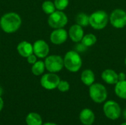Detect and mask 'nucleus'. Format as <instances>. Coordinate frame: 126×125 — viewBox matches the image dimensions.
I'll return each mask as SVG.
<instances>
[{
  "mask_svg": "<svg viewBox=\"0 0 126 125\" xmlns=\"http://www.w3.org/2000/svg\"><path fill=\"white\" fill-rule=\"evenodd\" d=\"M21 18L16 13L11 12L3 15L0 19V27L6 33H13L21 27Z\"/></svg>",
  "mask_w": 126,
  "mask_h": 125,
  "instance_id": "obj_1",
  "label": "nucleus"
},
{
  "mask_svg": "<svg viewBox=\"0 0 126 125\" xmlns=\"http://www.w3.org/2000/svg\"><path fill=\"white\" fill-rule=\"evenodd\" d=\"M64 67L70 72H78L82 66V59L78 52L69 51L66 53L63 58Z\"/></svg>",
  "mask_w": 126,
  "mask_h": 125,
  "instance_id": "obj_2",
  "label": "nucleus"
},
{
  "mask_svg": "<svg viewBox=\"0 0 126 125\" xmlns=\"http://www.w3.org/2000/svg\"><path fill=\"white\" fill-rule=\"evenodd\" d=\"M109 21V15L104 10L95 11L89 16V25L97 30L104 29L107 26Z\"/></svg>",
  "mask_w": 126,
  "mask_h": 125,
  "instance_id": "obj_3",
  "label": "nucleus"
},
{
  "mask_svg": "<svg viewBox=\"0 0 126 125\" xmlns=\"http://www.w3.org/2000/svg\"><path fill=\"white\" fill-rule=\"evenodd\" d=\"M89 94L90 98L96 103H103L108 97L106 87L100 83H93L89 86Z\"/></svg>",
  "mask_w": 126,
  "mask_h": 125,
  "instance_id": "obj_4",
  "label": "nucleus"
},
{
  "mask_svg": "<svg viewBox=\"0 0 126 125\" xmlns=\"http://www.w3.org/2000/svg\"><path fill=\"white\" fill-rule=\"evenodd\" d=\"M68 23L66 15L61 10H55L50 14L48 18V24L53 29L64 27Z\"/></svg>",
  "mask_w": 126,
  "mask_h": 125,
  "instance_id": "obj_5",
  "label": "nucleus"
},
{
  "mask_svg": "<svg viewBox=\"0 0 126 125\" xmlns=\"http://www.w3.org/2000/svg\"><path fill=\"white\" fill-rule=\"evenodd\" d=\"M44 63L47 70L51 73L59 72L64 67L63 59L61 56L55 55L47 57L44 60Z\"/></svg>",
  "mask_w": 126,
  "mask_h": 125,
  "instance_id": "obj_6",
  "label": "nucleus"
},
{
  "mask_svg": "<svg viewBox=\"0 0 126 125\" xmlns=\"http://www.w3.org/2000/svg\"><path fill=\"white\" fill-rule=\"evenodd\" d=\"M103 113L108 119L117 120L121 115V108L117 102L109 100L103 105Z\"/></svg>",
  "mask_w": 126,
  "mask_h": 125,
  "instance_id": "obj_7",
  "label": "nucleus"
},
{
  "mask_svg": "<svg viewBox=\"0 0 126 125\" xmlns=\"http://www.w3.org/2000/svg\"><path fill=\"white\" fill-rule=\"evenodd\" d=\"M109 21L114 27L122 29L126 26V13L122 9H115L111 13Z\"/></svg>",
  "mask_w": 126,
  "mask_h": 125,
  "instance_id": "obj_8",
  "label": "nucleus"
},
{
  "mask_svg": "<svg viewBox=\"0 0 126 125\" xmlns=\"http://www.w3.org/2000/svg\"><path fill=\"white\" fill-rule=\"evenodd\" d=\"M61 81L60 77L55 73H47L44 74L41 78V86L47 90H53L58 88Z\"/></svg>",
  "mask_w": 126,
  "mask_h": 125,
  "instance_id": "obj_9",
  "label": "nucleus"
},
{
  "mask_svg": "<svg viewBox=\"0 0 126 125\" xmlns=\"http://www.w3.org/2000/svg\"><path fill=\"white\" fill-rule=\"evenodd\" d=\"M33 46V53L39 58L47 57L49 52V46L48 43L44 40L36 41Z\"/></svg>",
  "mask_w": 126,
  "mask_h": 125,
  "instance_id": "obj_10",
  "label": "nucleus"
},
{
  "mask_svg": "<svg viewBox=\"0 0 126 125\" xmlns=\"http://www.w3.org/2000/svg\"><path fill=\"white\" fill-rule=\"evenodd\" d=\"M68 33L63 28L55 29L50 34V41L55 45H61L66 42L68 38Z\"/></svg>",
  "mask_w": 126,
  "mask_h": 125,
  "instance_id": "obj_11",
  "label": "nucleus"
},
{
  "mask_svg": "<svg viewBox=\"0 0 126 125\" xmlns=\"http://www.w3.org/2000/svg\"><path fill=\"white\" fill-rule=\"evenodd\" d=\"M68 35L73 42L78 43V42L81 41V40L83 39V38L84 36V32L83 29V27H81L77 24L72 25L69 29Z\"/></svg>",
  "mask_w": 126,
  "mask_h": 125,
  "instance_id": "obj_12",
  "label": "nucleus"
},
{
  "mask_svg": "<svg viewBox=\"0 0 126 125\" xmlns=\"http://www.w3.org/2000/svg\"><path fill=\"white\" fill-rule=\"evenodd\" d=\"M79 119L83 125H92L95 120V115L91 109L84 108L80 111Z\"/></svg>",
  "mask_w": 126,
  "mask_h": 125,
  "instance_id": "obj_13",
  "label": "nucleus"
},
{
  "mask_svg": "<svg viewBox=\"0 0 126 125\" xmlns=\"http://www.w3.org/2000/svg\"><path fill=\"white\" fill-rule=\"evenodd\" d=\"M103 80L109 85H115L118 81V74L112 69H106L101 74Z\"/></svg>",
  "mask_w": 126,
  "mask_h": 125,
  "instance_id": "obj_14",
  "label": "nucleus"
},
{
  "mask_svg": "<svg viewBox=\"0 0 126 125\" xmlns=\"http://www.w3.org/2000/svg\"><path fill=\"white\" fill-rule=\"evenodd\" d=\"M17 51L21 57L27 58L28 56L33 54V46L30 43L24 41L18 44Z\"/></svg>",
  "mask_w": 126,
  "mask_h": 125,
  "instance_id": "obj_15",
  "label": "nucleus"
},
{
  "mask_svg": "<svg viewBox=\"0 0 126 125\" xmlns=\"http://www.w3.org/2000/svg\"><path fill=\"white\" fill-rule=\"evenodd\" d=\"M80 80L84 85L90 86L94 83L95 75L91 69H86L81 73Z\"/></svg>",
  "mask_w": 126,
  "mask_h": 125,
  "instance_id": "obj_16",
  "label": "nucleus"
},
{
  "mask_svg": "<svg viewBox=\"0 0 126 125\" xmlns=\"http://www.w3.org/2000/svg\"><path fill=\"white\" fill-rule=\"evenodd\" d=\"M114 91L118 97L123 99H126V80L123 81H118L115 84Z\"/></svg>",
  "mask_w": 126,
  "mask_h": 125,
  "instance_id": "obj_17",
  "label": "nucleus"
},
{
  "mask_svg": "<svg viewBox=\"0 0 126 125\" xmlns=\"http://www.w3.org/2000/svg\"><path fill=\"white\" fill-rule=\"evenodd\" d=\"M26 123L27 125H42V119L37 113H30L26 117Z\"/></svg>",
  "mask_w": 126,
  "mask_h": 125,
  "instance_id": "obj_18",
  "label": "nucleus"
},
{
  "mask_svg": "<svg viewBox=\"0 0 126 125\" xmlns=\"http://www.w3.org/2000/svg\"><path fill=\"white\" fill-rule=\"evenodd\" d=\"M45 69H46V67H45L44 62H43L41 60H38V61H36L34 64H32L31 71L34 75L39 76L44 72Z\"/></svg>",
  "mask_w": 126,
  "mask_h": 125,
  "instance_id": "obj_19",
  "label": "nucleus"
},
{
  "mask_svg": "<svg viewBox=\"0 0 126 125\" xmlns=\"http://www.w3.org/2000/svg\"><path fill=\"white\" fill-rule=\"evenodd\" d=\"M76 24L81 26V27H87L89 25V16L84 13H80L76 15L75 18Z\"/></svg>",
  "mask_w": 126,
  "mask_h": 125,
  "instance_id": "obj_20",
  "label": "nucleus"
},
{
  "mask_svg": "<svg viewBox=\"0 0 126 125\" xmlns=\"http://www.w3.org/2000/svg\"><path fill=\"white\" fill-rule=\"evenodd\" d=\"M96 42H97V37L92 33L85 35L83 39L81 40V43L86 47H89L94 45Z\"/></svg>",
  "mask_w": 126,
  "mask_h": 125,
  "instance_id": "obj_21",
  "label": "nucleus"
},
{
  "mask_svg": "<svg viewBox=\"0 0 126 125\" xmlns=\"http://www.w3.org/2000/svg\"><path fill=\"white\" fill-rule=\"evenodd\" d=\"M55 6L54 2L47 0L45 1H44V3L42 4V10L43 11L48 15L52 14V13H54L55 11Z\"/></svg>",
  "mask_w": 126,
  "mask_h": 125,
  "instance_id": "obj_22",
  "label": "nucleus"
},
{
  "mask_svg": "<svg viewBox=\"0 0 126 125\" xmlns=\"http://www.w3.org/2000/svg\"><path fill=\"white\" fill-rule=\"evenodd\" d=\"M54 4L58 10H63L69 5V0H55Z\"/></svg>",
  "mask_w": 126,
  "mask_h": 125,
  "instance_id": "obj_23",
  "label": "nucleus"
},
{
  "mask_svg": "<svg viewBox=\"0 0 126 125\" xmlns=\"http://www.w3.org/2000/svg\"><path fill=\"white\" fill-rule=\"evenodd\" d=\"M69 88H70L69 83L65 80H61L58 85V89L61 92H66L69 90Z\"/></svg>",
  "mask_w": 126,
  "mask_h": 125,
  "instance_id": "obj_24",
  "label": "nucleus"
},
{
  "mask_svg": "<svg viewBox=\"0 0 126 125\" xmlns=\"http://www.w3.org/2000/svg\"><path fill=\"white\" fill-rule=\"evenodd\" d=\"M27 62L29 63H30V64L32 65V64H34L37 61V56L33 53V54L30 55V56H28L27 57Z\"/></svg>",
  "mask_w": 126,
  "mask_h": 125,
  "instance_id": "obj_25",
  "label": "nucleus"
},
{
  "mask_svg": "<svg viewBox=\"0 0 126 125\" xmlns=\"http://www.w3.org/2000/svg\"><path fill=\"white\" fill-rule=\"evenodd\" d=\"M86 49H87V47L86 46H84L82 43H80L76 46V49L78 52H84L85 50H86Z\"/></svg>",
  "mask_w": 126,
  "mask_h": 125,
  "instance_id": "obj_26",
  "label": "nucleus"
},
{
  "mask_svg": "<svg viewBox=\"0 0 126 125\" xmlns=\"http://www.w3.org/2000/svg\"><path fill=\"white\" fill-rule=\"evenodd\" d=\"M118 80L119 81H123L126 80V74L124 72H120L118 74Z\"/></svg>",
  "mask_w": 126,
  "mask_h": 125,
  "instance_id": "obj_27",
  "label": "nucleus"
},
{
  "mask_svg": "<svg viewBox=\"0 0 126 125\" xmlns=\"http://www.w3.org/2000/svg\"><path fill=\"white\" fill-rule=\"evenodd\" d=\"M3 107H4V102H3V99H1V97L0 96V111L2 110Z\"/></svg>",
  "mask_w": 126,
  "mask_h": 125,
  "instance_id": "obj_28",
  "label": "nucleus"
},
{
  "mask_svg": "<svg viewBox=\"0 0 126 125\" xmlns=\"http://www.w3.org/2000/svg\"><path fill=\"white\" fill-rule=\"evenodd\" d=\"M123 118H124V119L126 120V109L124 110V111H123Z\"/></svg>",
  "mask_w": 126,
  "mask_h": 125,
  "instance_id": "obj_29",
  "label": "nucleus"
},
{
  "mask_svg": "<svg viewBox=\"0 0 126 125\" xmlns=\"http://www.w3.org/2000/svg\"><path fill=\"white\" fill-rule=\"evenodd\" d=\"M58 125L57 124H55V123H52V122H47V123H46V124H44V125Z\"/></svg>",
  "mask_w": 126,
  "mask_h": 125,
  "instance_id": "obj_30",
  "label": "nucleus"
},
{
  "mask_svg": "<svg viewBox=\"0 0 126 125\" xmlns=\"http://www.w3.org/2000/svg\"><path fill=\"white\" fill-rule=\"evenodd\" d=\"M1 94H2V88L0 87V96H1Z\"/></svg>",
  "mask_w": 126,
  "mask_h": 125,
  "instance_id": "obj_31",
  "label": "nucleus"
},
{
  "mask_svg": "<svg viewBox=\"0 0 126 125\" xmlns=\"http://www.w3.org/2000/svg\"><path fill=\"white\" fill-rule=\"evenodd\" d=\"M120 125H126V122H124V123H123V124H121Z\"/></svg>",
  "mask_w": 126,
  "mask_h": 125,
  "instance_id": "obj_32",
  "label": "nucleus"
},
{
  "mask_svg": "<svg viewBox=\"0 0 126 125\" xmlns=\"http://www.w3.org/2000/svg\"><path fill=\"white\" fill-rule=\"evenodd\" d=\"M125 64H126V58H125Z\"/></svg>",
  "mask_w": 126,
  "mask_h": 125,
  "instance_id": "obj_33",
  "label": "nucleus"
},
{
  "mask_svg": "<svg viewBox=\"0 0 126 125\" xmlns=\"http://www.w3.org/2000/svg\"></svg>",
  "mask_w": 126,
  "mask_h": 125,
  "instance_id": "obj_34",
  "label": "nucleus"
}]
</instances>
